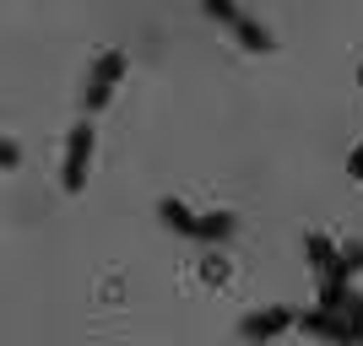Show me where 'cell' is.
I'll return each instance as SVG.
<instances>
[{"label": "cell", "mask_w": 363, "mask_h": 346, "mask_svg": "<svg viewBox=\"0 0 363 346\" xmlns=\"http://www.w3.org/2000/svg\"><path fill=\"white\" fill-rule=\"evenodd\" d=\"M120 76H125V49H104V54L92 60V71H87V92H82V108H87V114H98V108L114 98Z\"/></svg>", "instance_id": "cell-2"}, {"label": "cell", "mask_w": 363, "mask_h": 346, "mask_svg": "<svg viewBox=\"0 0 363 346\" xmlns=\"http://www.w3.org/2000/svg\"><path fill=\"white\" fill-rule=\"evenodd\" d=\"M11 168H22V146L11 136H0V173H11Z\"/></svg>", "instance_id": "cell-8"}, {"label": "cell", "mask_w": 363, "mask_h": 346, "mask_svg": "<svg viewBox=\"0 0 363 346\" xmlns=\"http://www.w3.org/2000/svg\"><path fill=\"white\" fill-rule=\"evenodd\" d=\"M358 76H363V65H358Z\"/></svg>", "instance_id": "cell-10"}, {"label": "cell", "mask_w": 363, "mask_h": 346, "mask_svg": "<svg viewBox=\"0 0 363 346\" xmlns=\"http://www.w3.org/2000/svg\"><path fill=\"white\" fill-rule=\"evenodd\" d=\"M342 319H347V330H352V341L363 346V298H358V292H352V298L342 303Z\"/></svg>", "instance_id": "cell-7"}, {"label": "cell", "mask_w": 363, "mask_h": 346, "mask_svg": "<svg viewBox=\"0 0 363 346\" xmlns=\"http://www.w3.org/2000/svg\"><path fill=\"white\" fill-rule=\"evenodd\" d=\"M206 11H212V22H223L233 38H239L250 54H272V33L260 28L250 11H239V6H228V0H206Z\"/></svg>", "instance_id": "cell-3"}, {"label": "cell", "mask_w": 363, "mask_h": 346, "mask_svg": "<svg viewBox=\"0 0 363 346\" xmlns=\"http://www.w3.org/2000/svg\"><path fill=\"white\" fill-rule=\"evenodd\" d=\"M288 325H298V314H293L288 303H272V308L239 319V335H244V341H272V335H282Z\"/></svg>", "instance_id": "cell-5"}, {"label": "cell", "mask_w": 363, "mask_h": 346, "mask_svg": "<svg viewBox=\"0 0 363 346\" xmlns=\"http://www.w3.org/2000/svg\"><path fill=\"white\" fill-rule=\"evenodd\" d=\"M92 136H98V130H92V120H82V125H71V130H65V163H60V184L71 190V195L82 190V184H87Z\"/></svg>", "instance_id": "cell-4"}, {"label": "cell", "mask_w": 363, "mask_h": 346, "mask_svg": "<svg viewBox=\"0 0 363 346\" xmlns=\"http://www.w3.org/2000/svg\"><path fill=\"white\" fill-rule=\"evenodd\" d=\"M347 173H352V179H363V146H358V151L347 157Z\"/></svg>", "instance_id": "cell-9"}, {"label": "cell", "mask_w": 363, "mask_h": 346, "mask_svg": "<svg viewBox=\"0 0 363 346\" xmlns=\"http://www.w3.org/2000/svg\"><path fill=\"white\" fill-rule=\"evenodd\" d=\"M298 325L309 335H325V341H336V346H358L352 341V330H347V319L342 314H325V308H309V314H298Z\"/></svg>", "instance_id": "cell-6"}, {"label": "cell", "mask_w": 363, "mask_h": 346, "mask_svg": "<svg viewBox=\"0 0 363 346\" xmlns=\"http://www.w3.org/2000/svg\"><path fill=\"white\" fill-rule=\"evenodd\" d=\"M157 217H163L174 233H184V238H196V243H223L233 238V227H239V217L233 211H206V217H196V211L184 206V200H157Z\"/></svg>", "instance_id": "cell-1"}]
</instances>
